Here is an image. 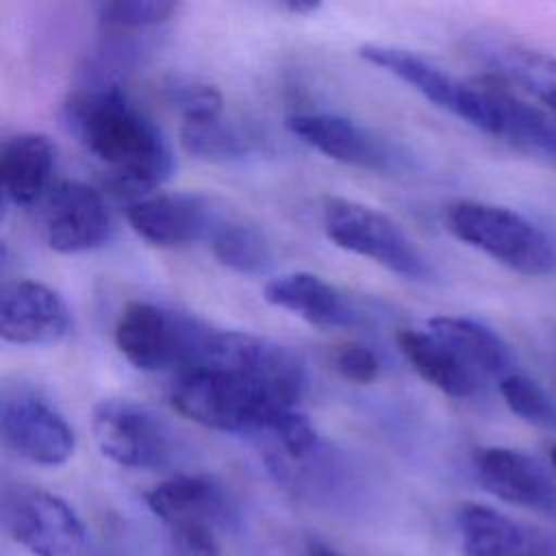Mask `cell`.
Wrapping results in <instances>:
<instances>
[{
    "label": "cell",
    "mask_w": 556,
    "mask_h": 556,
    "mask_svg": "<svg viewBox=\"0 0 556 556\" xmlns=\"http://www.w3.org/2000/svg\"><path fill=\"white\" fill-rule=\"evenodd\" d=\"M91 434L104 458L126 469H159L174 456V432L148 406L130 400H100Z\"/></svg>",
    "instance_id": "obj_8"
},
{
    "label": "cell",
    "mask_w": 556,
    "mask_h": 556,
    "mask_svg": "<svg viewBox=\"0 0 556 556\" xmlns=\"http://www.w3.org/2000/svg\"><path fill=\"white\" fill-rule=\"evenodd\" d=\"M54 143L41 132H17L0 150V182L4 200L15 206L35 204L50 191Z\"/></svg>",
    "instance_id": "obj_18"
},
{
    "label": "cell",
    "mask_w": 556,
    "mask_h": 556,
    "mask_svg": "<svg viewBox=\"0 0 556 556\" xmlns=\"http://www.w3.org/2000/svg\"><path fill=\"white\" fill-rule=\"evenodd\" d=\"M428 330L447 343L482 380L510 374L513 354L508 343L482 321L460 315H437L428 321Z\"/></svg>",
    "instance_id": "obj_20"
},
{
    "label": "cell",
    "mask_w": 556,
    "mask_h": 556,
    "mask_svg": "<svg viewBox=\"0 0 556 556\" xmlns=\"http://www.w3.org/2000/svg\"><path fill=\"white\" fill-rule=\"evenodd\" d=\"M471 463L478 482L502 502L545 515L556 513V482L534 456L484 445L473 450Z\"/></svg>",
    "instance_id": "obj_15"
},
{
    "label": "cell",
    "mask_w": 556,
    "mask_h": 556,
    "mask_svg": "<svg viewBox=\"0 0 556 556\" xmlns=\"http://www.w3.org/2000/svg\"><path fill=\"white\" fill-rule=\"evenodd\" d=\"M263 298L319 328H363L376 317L354 293L311 271H289L267 280Z\"/></svg>",
    "instance_id": "obj_12"
},
{
    "label": "cell",
    "mask_w": 556,
    "mask_h": 556,
    "mask_svg": "<svg viewBox=\"0 0 556 556\" xmlns=\"http://www.w3.org/2000/svg\"><path fill=\"white\" fill-rule=\"evenodd\" d=\"M285 124L300 141L345 165L393 172L406 161L387 137L337 113H295Z\"/></svg>",
    "instance_id": "obj_11"
},
{
    "label": "cell",
    "mask_w": 556,
    "mask_h": 556,
    "mask_svg": "<svg viewBox=\"0 0 556 556\" xmlns=\"http://www.w3.org/2000/svg\"><path fill=\"white\" fill-rule=\"evenodd\" d=\"M447 113L521 152L556 161V122L493 76L460 78Z\"/></svg>",
    "instance_id": "obj_6"
},
{
    "label": "cell",
    "mask_w": 556,
    "mask_h": 556,
    "mask_svg": "<svg viewBox=\"0 0 556 556\" xmlns=\"http://www.w3.org/2000/svg\"><path fill=\"white\" fill-rule=\"evenodd\" d=\"M332 365L345 380L354 384H369L380 374L378 356L363 343L348 341L332 352Z\"/></svg>",
    "instance_id": "obj_28"
},
{
    "label": "cell",
    "mask_w": 556,
    "mask_h": 556,
    "mask_svg": "<svg viewBox=\"0 0 556 556\" xmlns=\"http://www.w3.org/2000/svg\"><path fill=\"white\" fill-rule=\"evenodd\" d=\"M2 523L33 556H76L87 539L85 523L63 497L28 484L4 491Z\"/></svg>",
    "instance_id": "obj_9"
},
{
    "label": "cell",
    "mask_w": 556,
    "mask_h": 556,
    "mask_svg": "<svg viewBox=\"0 0 556 556\" xmlns=\"http://www.w3.org/2000/svg\"><path fill=\"white\" fill-rule=\"evenodd\" d=\"M443 224L452 237L521 276H547L556 265L549 237L508 206L456 200L445 206Z\"/></svg>",
    "instance_id": "obj_3"
},
{
    "label": "cell",
    "mask_w": 556,
    "mask_h": 556,
    "mask_svg": "<svg viewBox=\"0 0 556 556\" xmlns=\"http://www.w3.org/2000/svg\"><path fill=\"white\" fill-rule=\"evenodd\" d=\"M465 556H554L549 541L508 515L478 502H465L456 513Z\"/></svg>",
    "instance_id": "obj_16"
},
{
    "label": "cell",
    "mask_w": 556,
    "mask_h": 556,
    "mask_svg": "<svg viewBox=\"0 0 556 556\" xmlns=\"http://www.w3.org/2000/svg\"><path fill=\"white\" fill-rule=\"evenodd\" d=\"M500 393L504 404L526 424L556 428V402L534 378L510 371L500 378Z\"/></svg>",
    "instance_id": "obj_24"
},
{
    "label": "cell",
    "mask_w": 556,
    "mask_h": 556,
    "mask_svg": "<svg viewBox=\"0 0 556 556\" xmlns=\"http://www.w3.org/2000/svg\"><path fill=\"white\" fill-rule=\"evenodd\" d=\"M163 98L172 109H176L185 119H200V117H213L222 115L224 98L222 93L193 76L187 74H169L161 83Z\"/></svg>",
    "instance_id": "obj_25"
},
{
    "label": "cell",
    "mask_w": 556,
    "mask_h": 556,
    "mask_svg": "<svg viewBox=\"0 0 556 556\" xmlns=\"http://www.w3.org/2000/svg\"><path fill=\"white\" fill-rule=\"evenodd\" d=\"M269 434L276 439L278 447L291 460L308 458L317 450V443H319V434H317L315 426L298 408L282 410L276 417V421L271 424Z\"/></svg>",
    "instance_id": "obj_27"
},
{
    "label": "cell",
    "mask_w": 556,
    "mask_h": 556,
    "mask_svg": "<svg viewBox=\"0 0 556 556\" xmlns=\"http://www.w3.org/2000/svg\"><path fill=\"white\" fill-rule=\"evenodd\" d=\"M326 237L352 254L365 256L395 276L430 280L434 267L415 239L387 213L367 204L330 195L321 204Z\"/></svg>",
    "instance_id": "obj_5"
},
{
    "label": "cell",
    "mask_w": 556,
    "mask_h": 556,
    "mask_svg": "<svg viewBox=\"0 0 556 556\" xmlns=\"http://www.w3.org/2000/svg\"><path fill=\"white\" fill-rule=\"evenodd\" d=\"M306 554H308V556H343V554H339L337 549H332V547H328V545H324V543H319V541H308Z\"/></svg>",
    "instance_id": "obj_31"
},
{
    "label": "cell",
    "mask_w": 556,
    "mask_h": 556,
    "mask_svg": "<svg viewBox=\"0 0 556 556\" xmlns=\"http://www.w3.org/2000/svg\"><path fill=\"white\" fill-rule=\"evenodd\" d=\"M113 230L111 211L98 189L80 180L54 185L43 204V235L61 254H78L102 245Z\"/></svg>",
    "instance_id": "obj_13"
},
{
    "label": "cell",
    "mask_w": 556,
    "mask_h": 556,
    "mask_svg": "<svg viewBox=\"0 0 556 556\" xmlns=\"http://www.w3.org/2000/svg\"><path fill=\"white\" fill-rule=\"evenodd\" d=\"M165 556H222L211 526L189 523L167 528Z\"/></svg>",
    "instance_id": "obj_29"
},
{
    "label": "cell",
    "mask_w": 556,
    "mask_h": 556,
    "mask_svg": "<svg viewBox=\"0 0 556 556\" xmlns=\"http://www.w3.org/2000/svg\"><path fill=\"white\" fill-rule=\"evenodd\" d=\"M213 256L235 274L261 276L274 263V250L261 228L228 215L208 239Z\"/></svg>",
    "instance_id": "obj_22"
},
{
    "label": "cell",
    "mask_w": 556,
    "mask_h": 556,
    "mask_svg": "<svg viewBox=\"0 0 556 556\" xmlns=\"http://www.w3.org/2000/svg\"><path fill=\"white\" fill-rule=\"evenodd\" d=\"M280 7L287 9L293 15H308V13H315L321 4L319 2H311V0H287Z\"/></svg>",
    "instance_id": "obj_30"
},
{
    "label": "cell",
    "mask_w": 556,
    "mask_h": 556,
    "mask_svg": "<svg viewBox=\"0 0 556 556\" xmlns=\"http://www.w3.org/2000/svg\"><path fill=\"white\" fill-rule=\"evenodd\" d=\"M169 400L182 417L219 432H269L282 410L298 408L280 389L228 369L180 374Z\"/></svg>",
    "instance_id": "obj_2"
},
{
    "label": "cell",
    "mask_w": 556,
    "mask_h": 556,
    "mask_svg": "<svg viewBox=\"0 0 556 556\" xmlns=\"http://www.w3.org/2000/svg\"><path fill=\"white\" fill-rule=\"evenodd\" d=\"M213 326L152 302H128L115 321V345L141 371H191Z\"/></svg>",
    "instance_id": "obj_4"
},
{
    "label": "cell",
    "mask_w": 556,
    "mask_h": 556,
    "mask_svg": "<svg viewBox=\"0 0 556 556\" xmlns=\"http://www.w3.org/2000/svg\"><path fill=\"white\" fill-rule=\"evenodd\" d=\"M493 78L515 85L541 104L556 111V56L523 43H489L482 48Z\"/></svg>",
    "instance_id": "obj_21"
},
{
    "label": "cell",
    "mask_w": 556,
    "mask_h": 556,
    "mask_svg": "<svg viewBox=\"0 0 556 556\" xmlns=\"http://www.w3.org/2000/svg\"><path fill=\"white\" fill-rule=\"evenodd\" d=\"M395 343L404 358L410 363V367L428 384L437 387L445 395L465 400L473 397L480 391L482 378L430 330L402 328L395 334Z\"/></svg>",
    "instance_id": "obj_19"
},
{
    "label": "cell",
    "mask_w": 556,
    "mask_h": 556,
    "mask_svg": "<svg viewBox=\"0 0 556 556\" xmlns=\"http://www.w3.org/2000/svg\"><path fill=\"white\" fill-rule=\"evenodd\" d=\"M65 300L37 280H4L0 289V337L15 345H52L70 334Z\"/></svg>",
    "instance_id": "obj_14"
},
{
    "label": "cell",
    "mask_w": 556,
    "mask_h": 556,
    "mask_svg": "<svg viewBox=\"0 0 556 556\" xmlns=\"http://www.w3.org/2000/svg\"><path fill=\"white\" fill-rule=\"evenodd\" d=\"M549 463H552V467L556 471V443L549 447Z\"/></svg>",
    "instance_id": "obj_32"
},
{
    "label": "cell",
    "mask_w": 556,
    "mask_h": 556,
    "mask_svg": "<svg viewBox=\"0 0 556 556\" xmlns=\"http://www.w3.org/2000/svg\"><path fill=\"white\" fill-rule=\"evenodd\" d=\"M0 432L9 452L41 467H59L76 450L70 421L41 391L24 382L2 389Z\"/></svg>",
    "instance_id": "obj_7"
},
{
    "label": "cell",
    "mask_w": 556,
    "mask_h": 556,
    "mask_svg": "<svg viewBox=\"0 0 556 556\" xmlns=\"http://www.w3.org/2000/svg\"><path fill=\"white\" fill-rule=\"evenodd\" d=\"M182 148L202 161L226 163L243 159L254 148V137L224 115L185 119L180 124Z\"/></svg>",
    "instance_id": "obj_23"
},
{
    "label": "cell",
    "mask_w": 556,
    "mask_h": 556,
    "mask_svg": "<svg viewBox=\"0 0 556 556\" xmlns=\"http://www.w3.org/2000/svg\"><path fill=\"white\" fill-rule=\"evenodd\" d=\"M230 213L226 206L204 193L172 191L152 193L126 208L130 228L156 248H178L206 241Z\"/></svg>",
    "instance_id": "obj_10"
},
{
    "label": "cell",
    "mask_w": 556,
    "mask_h": 556,
    "mask_svg": "<svg viewBox=\"0 0 556 556\" xmlns=\"http://www.w3.org/2000/svg\"><path fill=\"white\" fill-rule=\"evenodd\" d=\"M63 124L104 167V187L117 198H148L174 169L161 128L115 85L72 93L63 104Z\"/></svg>",
    "instance_id": "obj_1"
},
{
    "label": "cell",
    "mask_w": 556,
    "mask_h": 556,
    "mask_svg": "<svg viewBox=\"0 0 556 556\" xmlns=\"http://www.w3.org/2000/svg\"><path fill=\"white\" fill-rule=\"evenodd\" d=\"M178 9L172 0H113L98 4V24L104 30H137L169 22Z\"/></svg>",
    "instance_id": "obj_26"
},
{
    "label": "cell",
    "mask_w": 556,
    "mask_h": 556,
    "mask_svg": "<svg viewBox=\"0 0 556 556\" xmlns=\"http://www.w3.org/2000/svg\"><path fill=\"white\" fill-rule=\"evenodd\" d=\"M150 513L167 528L174 526H213L226 515L224 486L204 473L172 476L146 493Z\"/></svg>",
    "instance_id": "obj_17"
}]
</instances>
